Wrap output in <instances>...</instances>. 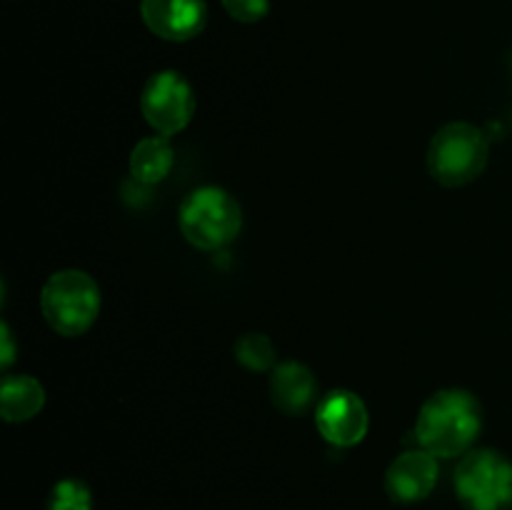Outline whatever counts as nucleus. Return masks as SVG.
<instances>
[{
  "mask_svg": "<svg viewBox=\"0 0 512 510\" xmlns=\"http://www.w3.org/2000/svg\"><path fill=\"white\" fill-rule=\"evenodd\" d=\"M480 428V405L468 390H440L420 408L415 438L435 458H455L468 453Z\"/></svg>",
  "mask_w": 512,
  "mask_h": 510,
  "instance_id": "nucleus-1",
  "label": "nucleus"
},
{
  "mask_svg": "<svg viewBox=\"0 0 512 510\" xmlns=\"http://www.w3.org/2000/svg\"><path fill=\"white\" fill-rule=\"evenodd\" d=\"M178 223L190 245L200 250H220L238 238L243 210L228 190L205 185L183 200Z\"/></svg>",
  "mask_w": 512,
  "mask_h": 510,
  "instance_id": "nucleus-2",
  "label": "nucleus"
},
{
  "mask_svg": "<svg viewBox=\"0 0 512 510\" xmlns=\"http://www.w3.org/2000/svg\"><path fill=\"white\" fill-rule=\"evenodd\" d=\"M40 308L50 328L65 338L83 335L100 313V288L85 270H58L40 293Z\"/></svg>",
  "mask_w": 512,
  "mask_h": 510,
  "instance_id": "nucleus-3",
  "label": "nucleus"
},
{
  "mask_svg": "<svg viewBox=\"0 0 512 510\" xmlns=\"http://www.w3.org/2000/svg\"><path fill=\"white\" fill-rule=\"evenodd\" d=\"M488 155L490 145L483 130L470 123H448L430 140L428 170L445 188H460L483 173Z\"/></svg>",
  "mask_w": 512,
  "mask_h": 510,
  "instance_id": "nucleus-4",
  "label": "nucleus"
},
{
  "mask_svg": "<svg viewBox=\"0 0 512 510\" xmlns=\"http://www.w3.org/2000/svg\"><path fill=\"white\" fill-rule=\"evenodd\" d=\"M455 493L468 510H508L512 463L498 450H470L455 468Z\"/></svg>",
  "mask_w": 512,
  "mask_h": 510,
  "instance_id": "nucleus-5",
  "label": "nucleus"
},
{
  "mask_svg": "<svg viewBox=\"0 0 512 510\" xmlns=\"http://www.w3.org/2000/svg\"><path fill=\"white\" fill-rule=\"evenodd\" d=\"M140 110L158 135H175L193 120L195 95L188 80L175 70L150 75L140 93Z\"/></svg>",
  "mask_w": 512,
  "mask_h": 510,
  "instance_id": "nucleus-6",
  "label": "nucleus"
},
{
  "mask_svg": "<svg viewBox=\"0 0 512 510\" xmlns=\"http://www.w3.org/2000/svg\"><path fill=\"white\" fill-rule=\"evenodd\" d=\"M315 423L328 443L338 445V448H350L365 438L370 418L360 395L350 393V390H333L320 400L318 410H315Z\"/></svg>",
  "mask_w": 512,
  "mask_h": 510,
  "instance_id": "nucleus-7",
  "label": "nucleus"
},
{
  "mask_svg": "<svg viewBox=\"0 0 512 510\" xmlns=\"http://www.w3.org/2000/svg\"><path fill=\"white\" fill-rule=\"evenodd\" d=\"M140 18L158 38L183 43L203 33L208 8L205 0H140Z\"/></svg>",
  "mask_w": 512,
  "mask_h": 510,
  "instance_id": "nucleus-8",
  "label": "nucleus"
},
{
  "mask_svg": "<svg viewBox=\"0 0 512 510\" xmlns=\"http://www.w3.org/2000/svg\"><path fill=\"white\" fill-rule=\"evenodd\" d=\"M438 483V458L428 450H408L390 463L385 490L395 503H418L433 493Z\"/></svg>",
  "mask_w": 512,
  "mask_h": 510,
  "instance_id": "nucleus-9",
  "label": "nucleus"
},
{
  "mask_svg": "<svg viewBox=\"0 0 512 510\" xmlns=\"http://www.w3.org/2000/svg\"><path fill=\"white\" fill-rule=\"evenodd\" d=\"M270 398H273L275 408L283 410L285 415H300L303 410H308L315 398L313 370L295 360L275 365L273 375H270Z\"/></svg>",
  "mask_w": 512,
  "mask_h": 510,
  "instance_id": "nucleus-10",
  "label": "nucleus"
},
{
  "mask_svg": "<svg viewBox=\"0 0 512 510\" xmlns=\"http://www.w3.org/2000/svg\"><path fill=\"white\" fill-rule=\"evenodd\" d=\"M45 405V388L33 375H5L0 385V415L8 423H25Z\"/></svg>",
  "mask_w": 512,
  "mask_h": 510,
  "instance_id": "nucleus-11",
  "label": "nucleus"
},
{
  "mask_svg": "<svg viewBox=\"0 0 512 510\" xmlns=\"http://www.w3.org/2000/svg\"><path fill=\"white\" fill-rule=\"evenodd\" d=\"M173 163L175 153L170 140L165 135H153V138L140 140L130 153V175L140 185H155L168 178Z\"/></svg>",
  "mask_w": 512,
  "mask_h": 510,
  "instance_id": "nucleus-12",
  "label": "nucleus"
},
{
  "mask_svg": "<svg viewBox=\"0 0 512 510\" xmlns=\"http://www.w3.org/2000/svg\"><path fill=\"white\" fill-rule=\"evenodd\" d=\"M235 358L248 370L263 373L275 368V345L263 333H245L235 340Z\"/></svg>",
  "mask_w": 512,
  "mask_h": 510,
  "instance_id": "nucleus-13",
  "label": "nucleus"
},
{
  "mask_svg": "<svg viewBox=\"0 0 512 510\" xmlns=\"http://www.w3.org/2000/svg\"><path fill=\"white\" fill-rule=\"evenodd\" d=\"M48 510H93V495L83 480L65 478L50 490Z\"/></svg>",
  "mask_w": 512,
  "mask_h": 510,
  "instance_id": "nucleus-14",
  "label": "nucleus"
},
{
  "mask_svg": "<svg viewBox=\"0 0 512 510\" xmlns=\"http://www.w3.org/2000/svg\"><path fill=\"white\" fill-rule=\"evenodd\" d=\"M223 8L238 23H258L268 15L270 0H223Z\"/></svg>",
  "mask_w": 512,
  "mask_h": 510,
  "instance_id": "nucleus-15",
  "label": "nucleus"
},
{
  "mask_svg": "<svg viewBox=\"0 0 512 510\" xmlns=\"http://www.w3.org/2000/svg\"><path fill=\"white\" fill-rule=\"evenodd\" d=\"M0 335H3V358H0V363H3V368H8V365L13 363V340H10L8 325L0 328Z\"/></svg>",
  "mask_w": 512,
  "mask_h": 510,
  "instance_id": "nucleus-16",
  "label": "nucleus"
},
{
  "mask_svg": "<svg viewBox=\"0 0 512 510\" xmlns=\"http://www.w3.org/2000/svg\"><path fill=\"white\" fill-rule=\"evenodd\" d=\"M510 65H512V60H510Z\"/></svg>",
  "mask_w": 512,
  "mask_h": 510,
  "instance_id": "nucleus-17",
  "label": "nucleus"
}]
</instances>
